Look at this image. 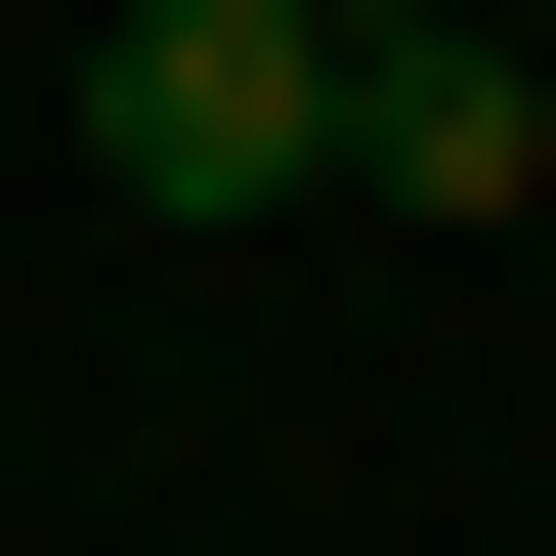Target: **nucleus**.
<instances>
[{
  "mask_svg": "<svg viewBox=\"0 0 556 556\" xmlns=\"http://www.w3.org/2000/svg\"><path fill=\"white\" fill-rule=\"evenodd\" d=\"M300 43H428V0H300Z\"/></svg>",
  "mask_w": 556,
  "mask_h": 556,
  "instance_id": "7ed1b4c3",
  "label": "nucleus"
},
{
  "mask_svg": "<svg viewBox=\"0 0 556 556\" xmlns=\"http://www.w3.org/2000/svg\"><path fill=\"white\" fill-rule=\"evenodd\" d=\"M514 172H556V43H514V0L343 43V214H514Z\"/></svg>",
  "mask_w": 556,
  "mask_h": 556,
  "instance_id": "f03ea898",
  "label": "nucleus"
},
{
  "mask_svg": "<svg viewBox=\"0 0 556 556\" xmlns=\"http://www.w3.org/2000/svg\"><path fill=\"white\" fill-rule=\"evenodd\" d=\"M86 172L129 214H343V43H300V0H129V43H86Z\"/></svg>",
  "mask_w": 556,
  "mask_h": 556,
  "instance_id": "f257e3e1",
  "label": "nucleus"
}]
</instances>
